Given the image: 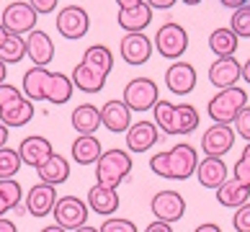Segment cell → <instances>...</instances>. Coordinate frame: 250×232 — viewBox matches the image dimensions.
Masks as SVG:
<instances>
[{
	"instance_id": "277c9868",
	"label": "cell",
	"mask_w": 250,
	"mask_h": 232,
	"mask_svg": "<svg viewBox=\"0 0 250 232\" xmlns=\"http://www.w3.org/2000/svg\"><path fill=\"white\" fill-rule=\"evenodd\" d=\"M132 173V155L119 147H111L96 163V183L106 186V189H119Z\"/></svg>"
},
{
	"instance_id": "1f68e13d",
	"label": "cell",
	"mask_w": 250,
	"mask_h": 232,
	"mask_svg": "<svg viewBox=\"0 0 250 232\" xmlns=\"http://www.w3.org/2000/svg\"><path fill=\"white\" fill-rule=\"evenodd\" d=\"M21 183H18L16 178H5L0 181V217H5L11 209H18L21 207Z\"/></svg>"
},
{
	"instance_id": "836d02e7",
	"label": "cell",
	"mask_w": 250,
	"mask_h": 232,
	"mask_svg": "<svg viewBox=\"0 0 250 232\" xmlns=\"http://www.w3.org/2000/svg\"><path fill=\"white\" fill-rule=\"evenodd\" d=\"M18 170H21V157H18V150L3 147V150H0V181L13 178Z\"/></svg>"
},
{
	"instance_id": "f907efd6",
	"label": "cell",
	"mask_w": 250,
	"mask_h": 232,
	"mask_svg": "<svg viewBox=\"0 0 250 232\" xmlns=\"http://www.w3.org/2000/svg\"><path fill=\"white\" fill-rule=\"evenodd\" d=\"M5 78H8V64H3V62H0V85L5 83Z\"/></svg>"
},
{
	"instance_id": "30bf717a",
	"label": "cell",
	"mask_w": 250,
	"mask_h": 232,
	"mask_svg": "<svg viewBox=\"0 0 250 232\" xmlns=\"http://www.w3.org/2000/svg\"><path fill=\"white\" fill-rule=\"evenodd\" d=\"M150 209L157 222H165V225H173L178 222L183 214H186V199L181 196L178 191H157L152 201H150Z\"/></svg>"
},
{
	"instance_id": "8fae6325",
	"label": "cell",
	"mask_w": 250,
	"mask_h": 232,
	"mask_svg": "<svg viewBox=\"0 0 250 232\" xmlns=\"http://www.w3.org/2000/svg\"><path fill=\"white\" fill-rule=\"evenodd\" d=\"M90 29V16L85 8L80 5H64L62 11L57 13V31L64 36V39L75 42L83 39Z\"/></svg>"
},
{
	"instance_id": "7c38bea8",
	"label": "cell",
	"mask_w": 250,
	"mask_h": 232,
	"mask_svg": "<svg viewBox=\"0 0 250 232\" xmlns=\"http://www.w3.org/2000/svg\"><path fill=\"white\" fill-rule=\"evenodd\" d=\"M235 137L237 134L229 124H214V127H209L207 132H204L201 150H204L207 157H222V155H227L229 150H232Z\"/></svg>"
},
{
	"instance_id": "9c48e42d",
	"label": "cell",
	"mask_w": 250,
	"mask_h": 232,
	"mask_svg": "<svg viewBox=\"0 0 250 232\" xmlns=\"http://www.w3.org/2000/svg\"><path fill=\"white\" fill-rule=\"evenodd\" d=\"M155 49L160 52V57L165 60H178L183 52L188 49V34L181 23L168 21L163 23L155 34Z\"/></svg>"
},
{
	"instance_id": "2e32d148",
	"label": "cell",
	"mask_w": 250,
	"mask_h": 232,
	"mask_svg": "<svg viewBox=\"0 0 250 232\" xmlns=\"http://www.w3.org/2000/svg\"><path fill=\"white\" fill-rule=\"evenodd\" d=\"M165 85L175 96H186L196 88V70L188 62H173L168 70H165Z\"/></svg>"
},
{
	"instance_id": "ee69618b",
	"label": "cell",
	"mask_w": 250,
	"mask_h": 232,
	"mask_svg": "<svg viewBox=\"0 0 250 232\" xmlns=\"http://www.w3.org/2000/svg\"><path fill=\"white\" fill-rule=\"evenodd\" d=\"M0 232H18V227H16V222H13V219L0 217Z\"/></svg>"
},
{
	"instance_id": "ffe728a7",
	"label": "cell",
	"mask_w": 250,
	"mask_h": 232,
	"mask_svg": "<svg viewBox=\"0 0 250 232\" xmlns=\"http://www.w3.org/2000/svg\"><path fill=\"white\" fill-rule=\"evenodd\" d=\"M122 60L126 64H145L152 54V42L147 39V34H126L122 36Z\"/></svg>"
},
{
	"instance_id": "d6986e66",
	"label": "cell",
	"mask_w": 250,
	"mask_h": 232,
	"mask_svg": "<svg viewBox=\"0 0 250 232\" xmlns=\"http://www.w3.org/2000/svg\"><path fill=\"white\" fill-rule=\"evenodd\" d=\"M240 78H243V64L235 57H217V62L209 67V83L219 90L232 88Z\"/></svg>"
},
{
	"instance_id": "f1b7e54d",
	"label": "cell",
	"mask_w": 250,
	"mask_h": 232,
	"mask_svg": "<svg viewBox=\"0 0 250 232\" xmlns=\"http://www.w3.org/2000/svg\"><path fill=\"white\" fill-rule=\"evenodd\" d=\"M70 124L78 134H93L101 127V108L93 104H80L70 116Z\"/></svg>"
},
{
	"instance_id": "f546056e",
	"label": "cell",
	"mask_w": 250,
	"mask_h": 232,
	"mask_svg": "<svg viewBox=\"0 0 250 232\" xmlns=\"http://www.w3.org/2000/svg\"><path fill=\"white\" fill-rule=\"evenodd\" d=\"M83 64H88V67H93L96 72L108 78L111 67H114V54L106 44H90L85 54H83Z\"/></svg>"
},
{
	"instance_id": "4dcf8cb0",
	"label": "cell",
	"mask_w": 250,
	"mask_h": 232,
	"mask_svg": "<svg viewBox=\"0 0 250 232\" xmlns=\"http://www.w3.org/2000/svg\"><path fill=\"white\" fill-rule=\"evenodd\" d=\"M209 49L217 57H235L237 52V36L232 29H214L209 34Z\"/></svg>"
},
{
	"instance_id": "484cf974",
	"label": "cell",
	"mask_w": 250,
	"mask_h": 232,
	"mask_svg": "<svg viewBox=\"0 0 250 232\" xmlns=\"http://www.w3.org/2000/svg\"><path fill=\"white\" fill-rule=\"evenodd\" d=\"M116 21L126 34H142L152 21V8L147 3H140L137 8H129V11H119Z\"/></svg>"
},
{
	"instance_id": "c3c4849f",
	"label": "cell",
	"mask_w": 250,
	"mask_h": 232,
	"mask_svg": "<svg viewBox=\"0 0 250 232\" xmlns=\"http://www.w3.org/2000/svg\"><path fill=\"white\" fill-rule=\"evenodd\" d=\"M8 137H11V132H8V127L5 124H0V150L8 145Z\"/></svg>"
},
{
	"instance_id": "60d3db41",
	"label": "cell",
	"mask_w": 250,
	"mask_h": 232,
	"mask_svg": "<svg viewBox=\"0 0 250 232\" xmlns=\"http://www.w3.org/2000/svg\"><path fill=\"white\" fill-rule=\"evenodd\" d=\"M36 13H52V11H57V0H26Z\"/></svg>"
},
{
	"instance_id": "11a10c76",
	"label": "cell",
	"mask_w": 250,
	"mask_h": 232,
	"mask_svg": "<svg viewBox=\"0 0 250 232\" xmlns=\"http://www.w3.org/2000/svg\"><path fill=\"white\" fill-rule=\"evenodd\" d=\"M5 36H8V31L3 29V26H0V44H3V39H5Z\"/></svg>"
},
{
	"instance_id": "db71d44e",
	"label": "cell",
	"mask_w": 250,
	"mask_h": 232,
	"mask_svg": "<svg viewBox=\"0 0 250 232\" xmlns=\"http://www.w3.org/2000/svg\"><path fill=\"white\" fill-rule=\"evenodd\" d=\"M243 157H245V160H250V142L245 145V150H243Z\"/></svg>"
},
{
	"instance_id": "7402d4cb",
	"label": "cell",
	"mask_w": 250,
	"mask_h": 232,
	"mask_svg": "<svg viewBox=\"0 0 250 232\" xmlns=\"http://www.w3.org/2000/svg\"><path fill=\"white\" fill-rule=\"evenodd\" d=\"M88 209H93L98 217H111V214H116V209H119V193L114 189H106V186H98L93 183L88 189Z\"/></svg>"
},
{
	"instance_id": "74e56055",
	"label": "cell",
	"mask_w": 250,
	"mask_h": 232,
	"mask_svg": "<svg viewBox=\"0 0 250 232\" xmlns=\"http://www.w3.org/2000/svg\"><path fill=\"white\" fill-rule=\"evenodd\" d=\"M232 225H235V232H250V201L235 209Z\"/></svg>"
},
{
	"instance_id": "7bdbcfd3",
	"label": "cell",
	"mask_w": 250,
	"mask_h": 232,
	"mask_svg": "<svg viewBox=\"0 0 250 232\" xmlns=\"http://www.w3.org/2000/svg\"><path fill=\"white\" fill-rule=\"evenodd\" d=\"M145 232H173V227L170 225H165V222H152V225H147L145 227Z\"/></svg>"
},
{
	"instance_id": "7a4b0ae2",
	"label": "cell",
	"mask_w": 250,
	"mask_h": 232,
	"mask_svg": "<svg viewBox=\"0 0 250 232\" xmlns=\"http://www.w3.org/2000/svg\"><path fill=\"white\" fill-rule=\"evenodd\" d=\"M199 165V155L193 150V145L181 142L170 147V150H163L150 157V170L160 178H170V181H186L196 173Z\"/></svg>"
},
{
	"instance_id": "7dc6e473",
	"label": "cell",
	"mask_w": 250,
	"mask_h": 232,
	"mask_svg": "<svg viewBox=\"0 0 250 232\" xmlns=\"http://www.w3.org/2000/svg\"><path fill=\"white\" fill-rule=\"evenodd\" d=\"M225 8H232V11H237V8H243V5H248V0H219Z\"/></svg>"
},
{
	"instance_id": "83f0119b",
	"label": "cell",
	"mask_w": 250,
	"mask_h": 232,
	"mask_svg": "<svg viewBox=\"0 0 250 232\" xmlns=\"http://www.w3.org/2000/svg\"><path fill=\"white\" fill-rule=\"evenodd\" d=\"M72 88H78L83 93H101L106 85V75H101V72H96L93 67H88V64L78 62L75 70H72Z\"/></svg>"
},
{
	"instance_id": "603a6c76",
	"label": "cell",
	"mask_w": 250,
	"mask_h": 232,
	"mask_svg": "<svg viewBox=\"0 0 250 232\" xmlns=\"http://www.w3.org/2000/svg\"><path fill=\"white\" fill-rule=\"evenodd\" d=\"M196 178L204 189H219L229 175H227V165L222 163V157H204L196 165Z\"/></svg>"
},
{
	"instance_id": "ac0fdd59",
	"label": "cell",
	"mask_w": 250,
	"mask_h": 232,
	"mask_svg": "<svg viewBox=\"0 0 250 232\" xmlns=\"http://www.w3.org/2000/svg\"><path fill=\"white\" fill-rule=\"evenodd\" d=\"M26 57H31V62L36 67H47V64L54 60V42L47 31L34 29L29 36H26Z\"/></svg>"
},
{
	"instance_id": "e0dca14e",
	"label": "cell",
	"mask_w": 250,
	"mask_h": 232,
	"mask_svg": "<svg viewBox=\"0 0 250 232\" xmlns=\"http://www.w3.org/2000/svg\"><path fill=\"white\" fill-rule=\"evenodd\" d=\"M101 124L114 134H124L126 129L132 127V111H129L126 104L119 98L106 101L104 108H101Z\"/></svg>"
},
{
	"instance_id": "4316f807",
	"label": "cell",
	"mask_w": 250,
	"mask_h": 232,
	"mask_svg": "<svg viewBox=\"0 0 250 232\" xmlns=\"http://www.w3.org/2000/svg\"><path fill=\"white\" fill-rule=\"evenodd\" d=\"M217 201L222 204V207L240 209L243 204L250 201V186L240 183V181H235V178H227V181L217 189Z\"/></svg>"
},
{
	"instance_id": "4fadbf2b",
	"label": "cell",
	"mask_w": 250,
	"mask_h": 232,
	"mask_svg": "<svg viewBox=\"0 0 250 232\" xmlns=\"http://www.w3.org/2000/svg\"><path fill=\"white\" fill-rule=\"evenodd\" d=\"M54 152V147L47 137L42 134H29L21 139L18 145V157H21V165H29V168H39L42 163L49 160V155Z\"/></svg>"
},
{
	"instance_id": "d590c367",
	"label": "cell",
	"mask_w": 250,
	"mask_h": 232,
	"mask_svg": "<svg viewBox=\"0 0 250 232\" xmlns=\"http://www.w3.org/2000/svg\"><path fill=\"white\" fill-rule=\"evenodd\" d=\"M98 232H140L137 225L132 219H124V217H106L104 225L98 227Z\"/></svg>"
},
{
	"instance_id": "ab89813d",
	"label": "cell",
	"mask_w": 250,
	"mask_h": 232,
	"mask_svg": "<svg viewBox=\"0 0 250 232\" xmlns=\"http://www.w3.org/2000/svg\"><path fill=\"white\" fill-rule=\"evenodd\" d=\"M18 96H23V93L18 90L16 85H11V83H3V85H0V106L11 104V101L18 98Z\"/></svg>"
},
{
	"instance_id": "f35d334b",
	"label": "cell",
	"mask_w": 250,
	"mask_h": 232,
	"mask_svg": "<svg viewBox=\"0 0 250 232\" xmlns=\"http://www.w3.org/2000/svg\"><path fill=\"white\" fill-rule=\"evenodd\" d=\"M232 178L240 181V183H245V186H250V160L240 157V160L235 163V168H232Z\"/></svg>"
},
{
	"instance_id": "681fc988",
	"label": "cell",
	"mask_w": 250,
	"mask_h": 232,
	"mask_svg": "<svg viewBox=\"0 0 250 232\" xmlns=\"http://www.w3.org/2000/svg\"><path fill=\"white\" fill-rule=\"evenodd\" d=\"M243 80L250 83V57H248V62L243 64Z\"/></svg>"
},
{
	"instance_id": "cb8c5ba5",
	"label": "cell",
	"mask_w": 250,
	"mask_h": 232,
	"mask_svg": "<svg viewBox=\"0 0 250 232\" xmlns=\"http://www.w3.org/2000/svg\"><path fill=\"white\" fill-rule=\"evenodd\" d=\"M36 175H39V183H49V186L57 189L60 183H64L70 178V160L57 155V152H52L49 160L36 168Z\"/></svg>"
},
{
	"instance_id": "44dd1931",
	"label": "cell",
	"mask_w": 250,
	"mask_h": 232,
	"mask_svg": "<svg viewBox=\"0 0 250 232\" xmlns=\"http://www.w3.org/2000/svg\"><path fill=\"white\" fill-rule=\"evenodd\" d=\"M34 119V101H29L26 96L13 98L11 104L0 106V124L11 127H26Z\"/></svg>"
},
{
	"instance_id": "6da1fadb",
	"label": "cell",
	"mask_w": 250,
	"mask_h": 232,
	"mask_svg": "<svg viewBox=\"0 0 250 232\" xmlns=\"http://www.w3.org/2000/svg\"><path fill=\"white\" fill-rule=\"evenodd\" d=\"M72 80L64 72H49L47 67H34L23 72V96L29 101H49V104H67L72 98Z\"/></svg>"
},
{
	"instance_id": "8d00e7d4",
	"label": "cell",
	"mask_w": 250,
	"mask_h": 232,
	"mask_svg": "<svg viewBox=\"0 0 250 232\" xmlns=\"http://www.w3.org/2000/svg\"><path fill=\"white\" fill-rule=\"evenodd\" d=\"M235 134H240L245 142H250V106H245L235 116Z\"/></svg>"
},
{
	"instance_id": "9f6ffc18",
	"label": "cell",
	"mask_w": 250,
	"mask_h": 232,
	"mask_svg": "<svg viewBox=\"0 0 250 232\" xmlns=\"http://www.w3.org/2000/svg\"><path fill=\"white\" fill-rule=\"evenodd\" d=\"M183 3H186V5H199L201 0H183Z\"/></svg>"
},
{
	"instance_id": "d6a6232c",
	"label": "cell",
	"mask_w": 250,
	"mask_h": 232,
	"mask_svg": "<svg viewBox=\"0 0 250 232\" xmlns=\"http://www.w3.org/2000/svg\"><path fill=\"white\" fill-rule=\"evenodd\" d=\"M26 57V39L23 36H13L8 34L3 44H0V62L3 64H16Z\"/></svg>"
},
{
	"instance_id": "d4e9b609",
	"label": "cell",
	"mask_w": 250,
	"mask_h": 232,
	"mask_svg": "<svg viewBox=\"0 0 250 232\" xmlns=\"http://www.w3.org/2000/svg\"><path fill=\"white\" fill-rule=\"evenodd\" d=\"M70 155H72V160H75L78 165H96L98 157L104 155V150H101L98 137H93V134H78V139L70 147Z\"/></svg>"
},
{
	"instance_id": "f5cc1de1",
	"label": "cell",
	"mask_w": 250,
	"mask_h": 232,
	"mask_svg": "<svg viewBox=\"0 0 250 232\" xmlns=\"http://www.w3.org/2000/svg\"><path fill=\"white\" fill-rule=\"evenodd\" d=\"M75 232H98L96 227H90V225H83V227H78Z\"/></svg>"
},
{
	"instance_id": "9a60e30c",
	"label": "cell",
	"mask_w": 250,
	"mask_h": 232,
	"mask_svg": "<svg viewBox=\"0 0 250 232\" xmlns=\"http://www.w3.org/2000/svg\"><path fill=\"white\" fill-rule=\"evenodd\" d=\"M57 189L49 183H36L29 189V193H26V211H29L31 217H49L54 204H57Z\"/></svg>"
},
{
	"instance_id": "bcb514c9",
	"label": "cell",
	"mask_w": 250,
	"mask_h": 232,
	"mask_svg": "<svg viewBox=\"0 0 250 232\" xmlns=\"http://www.w3.org/2000/svg\"><path fill=\"white\" fill-rule=\"evenodd\" d=\"M193 232H222V227L214 225V222H204V225H199Z\"/></svg>"
},
{
	"instance_id": "8992f818",
	"label": "cell",
	"mask_w": 250,
	"mask_h": 232,
	"mask_svg": "<svg viewBox=\"0 0 250 232\" xmlns=\"http://www.w3.org/2000/svg\"><path fill=\"white\" fill-rule=\"evenodd\" d=\"M124 104L129 111H137V114H145V111L155 108V104L160 101V90H157V83L152 78H134L124 85Z\"/></svg>"
},
{
	"instance_id": "5bb4252c",
	"label": "cell",
	"mask_w": 250,
	"mask_h": 232,
	"mask_svg": "<svg viewBox=\"0 0 250 232\" xmlns=\"http://www.w3.org/2000/svg\"><path fill=\"white\" fill-rule=\"evenodd\" d=\"M126 139V152H147L152 150L160 139V129L155 127V122H134L132 127L124 132Z\"/></svg>"
},
{
	"instance_id": "3957f363",
	"label": "cell",
	"mask_w": 250,
	"mask_h": 232,
	"mask_svg": "<svg viewBox=\"0 0 250 232\" xmlns=\"http://www.w3.org/2000/svg\"><path fill=\"white\" fill-rule=\"evenodd\" d=\"M155 127L163 134H191L199 127V111L191 104H170V101H157L152 108Z\"/></svg>"
},
{
	"instance_id": "b9f144b4",
	"label": "cell",
	"mask_w": 250,
	"mask_h": 232,
	"mask_svg": "<svg viewBox=\"0 0 250 232\" xmlns=\"http://www.w3.org/2000/svg\"><path fill=\"white\" fill-rule=\"evenodd\" d=\"M147 5L152 8V11H170V8L175 5V0H145Z\"/></svg>"
},
{
	"instance_id": "5b68a950",
	"label": "cell",
	"mask_w": 250,
	"mask_h": 232,
	"mask_svg": "<svg viewBox=\"0 0 250 232\" xmlns=\"http://www.w3.org/2000/svg\"><path fill=\"white\" fill-rule=\"evenodd\" d=\"M248 106V93L243 88H225L214 93V96L209 98V106H207V114L214 119V124H229L235 122V116L240 114Z\"/></svg>"
},
{
	"instance_id": "e575fe53",
	"label": "cell",
	"mask_w": 250,
	"mask_h": 232,
	"mask_svg": "<svg viewBox=\"0 0 250 232\" xmlns=\"http://www.w3.org/2000/svg\"><path fill=\"white\" fill-rule=\"evenodd\" d=\"M229 29L235 31V36L240 39V36H245V39H250V3L237 8V11L232 13V23H229Z\"/></svg>"
},
{
	"instance_id": "52a82bcc",
	"label": "cell",
	"mask_w": 250,
	"mask_h": 232,
	"mask_svg": "<svg viewBox=\"0 0 250 232\" xmlns=\"http://www.w3.org/2000/svg\"><path fill=\"white\" fill-rule=\"evenodd\" d=\"M88 214H90V209L80 196H60L52 209L54 225L67 232H75L78 227L88 225Z\"/></svg>"
},
{
	"instance_id": "816d5d0a",
	"label": "cell",
	"mask_w": 250,
	"mask_h": 232,
	"mask_svg": "<svg viewBox=\"0 0 250 232\" xmlns=\"http://www.w3.org/2000/svg\"><path fill=\"white\" fill-rule=\"evenodd\" d=\"M42 232H67V230H62V227H57V225H49V227H44Z\"/></svg>"
},
{
	"instance_id": "ba28073f",
	"label": "cell",
	"mask_w": 250,
	"mask_h": 232,
	"mask_svg": "<svg viewBox=\"0 0 250 232\" xmlns=\"http://www.w3.org/2000/svg\"><path fill=\"white\" fill-rule=\"evenodd\" d=\"M36 18H39V13H36L29 3L16 0V3H8L5 11L0 13V26H3L8 34L21 36V34H31L36 29Z\"/></svg>"
},
{
	"instance_id": "f6af8a7d",
	"label": "cell",
	"mask_w": 250,
	"mask_h": 232,
	"mask_svg": "<svg viewBox=\"0 0 250 232\" xmlns=\"http://www.w3.org/2000/svg\"><path fill=\"white\" fill-rule=\"evenodd\" d=\"M140 3H145V0H116L119 11H129V8H137Z\"/></svg>"
}]
</instances>
